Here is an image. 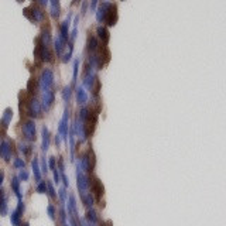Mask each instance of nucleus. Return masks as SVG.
Masks as SVG:
<instances>
[{
	"label": "nucleus",
	"mask_w": 226,
	"mask_h": 226,
	"mask_svg": "<svg viewBox=\"0 0 226 226\" xmlns=\"http://www.w3.org/2000/svg\"><path fill=\"white\" fill-rule=\"evenodd\" d=\"M52 85H54V72L48 68H45L41 72V76L38 79V86L42 92H45V90H49L52 88Z\"/></svg>",
	"instance_id": "nucleus-1"
},
{
	"label": "nucleus",
	"mask_w": 226,
	"mask_h": 226,
	"mask_svg": "<svg viewBox=\"0 0 226 226\" xmlns=\"http://www.w3.org/2000/svg\"><path fill=\"white\" fill-rule=\"evenodd\" d=\"M76 184H78V189H79V192L82 194H85V192H88L89 189V178L85 175V172L82 171L81 168V164L79 161H76Z\"/></svg>",
	"instance_id": "nucleus-2"
},
{
	"label": "nucleus",
	"mask_w": 226,
	"mask_h": 226,
	"mask_svg": "<svg viewBox=\"0 0 226 226\" xmlns=\"http://www.w3.org/2000/svg\"><path fill=\"white\" fill-rule=\"evenodd\" d=\"M23 130V136L27 141H34L35 140V123L34 120H27L21 126Z\"/></svg>",
	"instance_id": "nucleus-3"
},
{
	"label": "nucleus",
	"mask_w": 226,
	"mask_h": 226,
	"mask_svg": "<svg viewBox=\"0 0 226 226\" xmlns=\"http://www.w3.org/2000/svg\"><path fill=\"white\" fill-rule=\"evenodd\" d=\"M68 119H69V110L65 109L62 120L58 124V134L62 137V141H68Z\"/></svg>",
	"instance_id": "nucleus-4"
},
{
	"label": "nucleus",
	"mask_w": 226,
	"mask_h": 226,
	"mask_svg": "<svg viewBox=\"0 0 226 226\" xmlns=\"http://www.w3.org/2000/svg\"><path fill=\"white\" fill-rule=\"evenodd\" d=\"M54 100H55V95H54V90H45L42 92V97H41V106H42V110H49L51 106L54 105Z\"/></svg>",
	"instance_id": "nucleus-5"
},
{
	"label": "nucleus",
	"mask_w": 226,
	"mask_h": 226,
	"mask_svg": "<svg viewBox=\"0 0 226 226\" xmlns=\"http://www.w3.org/2000/svg\"><path fill=\"white\" fill-rule=\"evenodd\" d=\"M41 112H42V106H41V102L38 99L32 97L28 103V114L31 117H40Z\"/></svg>",
	"instance_id": "nucleus-6"
},
{
	"label": "nucleus",
	"mask_w": 226,
	"mask_h": 226,
	"mask_svg": "<svg viewBox=\"0 0 226 226\" xmlns=\"http://www.w3.org/2000/svg\"><path fill=\"white\" fill-rule=\"evenodd\" d=\"M89 184H90V189L93 191V194L96 195V199L100 201L102 199V195H103V185L102 182L97 179V178H93V179H89Z\"/></svg>",
	"instance_id": "nucleus-7"
},
{
	"label": "nucleus",
	"mask_w": 226,
	"mask_h": 226,
	"mask_svg": "<svg viewBox=\"0 0 226 226\" xmlns=\"http://www.w3.org/2000/svg\"><path fill=\"white\" fill-rule=\"evenodd\" d=\"M71 17H72V14L69 13V14H68V17H66L64 21H62V24L59 25V37H61L65 42H66V41H68V38H69L68 28H69V25H71Z\"/></svg>",
	"instance_id": "nucleus-8"
},
{
	"label": "nucleus",
	"mask_w": 226,
	"mask_h": 226,
	"mask_svg": "<svg viewBox=\"0 0 226 226\" xmlns=\"http://www.w3.org/2000/svg\"><path fill=\"white\" fill-rule=\"evenodd\" d=\"M112 3H102L99 7H96V20L99 23H105V18H106V14H107V10L110 8Z\"/></svg>",
	"instance_id": "nucleus-9"
},
{
	"label": "nucleus",
	"mask_w": 226,
	"mask_h": 226,
	"mask_svg": "<svg viewBox=\"0 0 226 226\" xmlns=\"http://www.w3.org/2000/svg\"><path fill=\"white\" fill-rule=\"evenodd\" d=\"M116 21H117V7L112 4L110 8L107 10V14H106V18H105V23L109 27H112V25L116 24Z\"/></svg>",
	"instance_id": "nucleus-10"
},
{
	"label": "nucleus",
	"mask_w": 226,
	"mask_h": 226,
	"mask_svg": "<svg viewBox=\"0 0 226 226\" xmlns=\"http://www.w3.org/2000/svg\"><path fill=\"white\" fill-rule=\"evenodd\" d=\"M0 155L3 157L4 161H10L11 158V147H10V143L7 140H3L1 144H0Z\"/></svg>",
	"instance_id": "nucleus-11"
},
{
	"label": "nucleus",
	"mask_w": 226,
	"mask_h": 226,
	"mask_svg": "<svg viewBox=\"0 0 226 226\" xmlns=\"http://www.w3.org/2000/svg\"><path fill=\"white\" fill-rule=\"evenodd\" d=\"M41 136H42V143H41V148L42 151H47L49 148V141H51V137H49V130L48 127H42L41 129Z\"/></svg>",
	"instance_id": "nucleus-12"
},
{
	"label": "nucleus",
	"mask_w": 226,
	"mask_h": 226,
	"mask_svg": "<svg viewBox=\"0 0 226 226\" xmlns=\"http://www.w3.org/2000/svg\"><path fill=\"white\" fill-rule=\"evenodd\" d=\"M76 102L79 105H85L88 102V93L83 86H78L76 88Z\"/></svg>",
	"instance_id": "nucleus-13"
},
{
	"label": "nucleus",
	"mask_w": 226,
	"mask_h": 226,
	"mask_svg": "<svg viewBox=\"0 0 226 226\" xmlns=\"http://www.w3.org/2000/svg\"><path fill=\"white\" fill-rule=\"evenodd\" d=\"M11 117H13V110L7 107L6 110H4V114H3V117H1V120H0V124L3 126V129H7L8 124H10V121H11Z\"/></svg>",
	"instance_id": "nucleus-14"
},
{
	"label": "nucleus",
	"mask_w": 226,
	"mask_h": 226,
	"mask_svg": "<svg viewBox=\"0 0 226 226\" xmlns=\"http://www.w3.org/2000/svg\"><path fill=\"white\" fill-rule=\"evenodd\" d=\"M81 199L82 202H83V205L86 206V208H92L93 206V203H95V198H93V195H92V192H85V194L81 195Z\"/></svg>",
	"instance_id": "nucleus-15"
},
{
	"label": "nucleus",
	"mask_w": 226,
	"mask_h": 226,
	"mask_svg": "<svg viewBox=\"0 0 226 226\" xmlns=\"http://www.w3.org/2000/svg\"><path fill=\"white\" fill-rule=\"evenodd\" d=\"M54 48H55V52L56 55H62L64 52V48H65V41L58 35L55 40H54Z\"/></svg>",
	"instance_id": "nucleus-16"
},
{
	"label": "nucleus",
	"mask_w": 226,
	"mask_h": 226,
	"mask_svg": "<svg viewBox=\"0 0 226 226\" xmlns=\"http://www.w3.org/2000/svg\"><path fill=\"white\" fill-rule=\"evenodd\" d=\"M11 189L14 191V194L17 195L18 201H21V191H20V178L14 177L11 179Z\"/></svg>",
	"instance_id": "nucleus-17"
},
{
	"label": "nucleus",
	"mask_w": 226,
	"mask_h": 226,
	"mask_svg": "<svg viewBox=\"0 0 226 226\" xmlns=\"http://www.w3.org/2000/svg\"><path fill=\"white\" fill-rule=\"evenodd\" d=\"M85 219L88 220L89 223H92V225H96L97 222H99V218H97V213L95 212V210L92 209V208H89L88 212H86V216H85Z\"/></svg>",
	"instance_id": "nucleus-18"
},
{
	"label": "nucleus",
	"mask_w": 226,
	"mask_h": 226,
	"mask_svg": "<svg viewBox=\"0 0 226 226\" xmlns=\"http://www.w3.org/2000/svg\"><path fill=\"white\" fill-rule=\"evenodd\" d=\"M99 47V41H97L96 37H93V35H90L88 38V51L89 52H95Z\"/></svg>",
	"instance_id": "nucleus-19"
},
{
	"label": "nucleus",
	"mask_w": 226,
	"mask_h": 226,
	"mask_svg": "<svg viewBox=\"0 0 226 226\" xmlns=\"http://www.w3.org/2000/svg\"><path fill=\"white\" fill-rule=\"evenodd\" d=\"M96 32H97V37H99L100 40L103 41L105 44L107 42V41H109V38H110V35H109V31L106 30L105 27H97Z\"/></svg>",
	"instance_id": "nucleus-20"
},
{
	"label": "nucleus",
	"mask_w": 226,
	"mask_h": 226,
	"mask_svg": "<svg viewBox=\"0 0 226 226\" xmlns=\"http://www.w3.org/2000/svg\"><path fill=\"white\" fill-rule=\"evenodd\" d=\"M20 216H21V213L18 212V210H13L11 212V215H10V222H11V225L13 226H20L21 225V219H20Z\"/></svg>",
	"instance_id": "nucleus-21"
},
{
	"label": "nucleus",
	"mask_w": 226,
	"mask_h": 226,
	"mask_svg": "<svg viewBox=\"0 0 226 226\" xmlns=\"http://www.w3.org/2000/svg\"><path fill=\"white\" fill-rule=\"evenodd\" d=\"M32 172H34V178L40 182L41 181V170H40V165H38V160L37 158H34L32 160Z\"/></svg>",
	"instance_id": "nucleus-22"
},
{
	"label": "nucleus",
	"mask_w": 226,
	"mask_h": 226,
	"mask_svg": "<svg viewBox=\"0 0 226 226\" xmlns=\"http://www.w3.org/2000/svg\"><path fill=\"white\" fill-rule=\"evenodd\" d=\"M40 41L44 44V45H47V47H48L49 44H51V34H49L48 31H42V32H41Z\"/></svg>",
	"instance_id": "nucleus-23"
},
{
	"label": "nucleus",
	"mask_w": 226,
	"mask_h": 226,
	"mask_svg": "<svg viewBox=\"0 0 226 226\" xmlns=\"http://www.w3.org/2000/svg\"><path fill=\"white\" fill-rule=\"evenodd\" d=\"M0 215L1 216L7 215V201H6V196L0 198Z\"/></svg>",
	"instance_id": "nucleus-24"
},
{
	"label": "nucleus",
	"mask_w": 226,
	"mask_h": 226,
	"mask_svg": "<svg viewBox=\"0 0 226 226\" xmlns=\"http://www.w3.org/2000/svg\"><path fill=\"white\" fill-rule=\"evenodd\" d=\"M71 96H72V88L71 86H65L62 89V99H64L65 102H69Z\"/></svg>",
	"instance_id": "nucleus-25"
},
{
	"label": "nucleus",
	"mask_w": 226,
	"mask_h": 226,
	"mask_svg": "<svg viewBox=\"0 0 226 226\" xmlns=\"http://www.w3.org/2000/svg\"><path fill=\"white\" fill-rule=\"evenodd\" d=\"M18 150L24 154V155H28V154L31 153L32 148H31V145H27L25 143H20V144H18Z\"/></svg>",
	"instance_id": "nucleus-26"
},
{
	"label": "nucleus",
	"mask_w": 226,
	"mask_h": 226,
	"mask_svg": "<svg viewBox=\"0 0 226 226\" xmlns=\"http://www.w3.org/2000/svg\"><path fill=\"white\" fill-rule=\"evenodd\" d=\"M37 192H40V194H45L47 192V182L45 181H40L38 184H37Z\"/></svg>",
	"instance_id": "nucleus-27"
},
{
	"label": "nucleus",
	"mask_w": 226,
	"mask_h": 226,
	"mask_svg": "<svg viewBox=\"0 0 226 226\" xmlns=\"http://www.w3.org/2000/svg\"><path fill=\"white\" fill-rule=\"evenodd\" d=\"M68 45H69V51H68V52H66V54L64 55V58H62V61H64V62H68V61L71 59V56H72V52H73V44H72V42H69Z\"/></svg>",
	"instance_id": "nucleus-28"
},
{
	"label": "nucleus",
	"mask_w": 226,
	"mask_h": 226,
	"mask_svg": "<svg viewBox=\"0 0 226 226\" xmlns=\"http://www.w3.org/2000/svg\"><path fill=\"white\" fill-rule=\"evenodd\" d=\"M78 69H79V59H75V62H73V79H72L73 83L76 82V78H78Z\"/></svg>",
	"instance_id": "nucleus-29"
},
{
	"label": "nucleus",
	"mask_w": 226,
	"mask_h": 226,
	"mask_svg": "<svg viewBox=\"0 0 226 226\" xmlns=\"http://www.w3.org/2000/svg\"><path fill=\"white\" fill-rule=\"evenodd\" d=\"M47 191H48L49 198H56V192L52 186V182H47Z\"/></svg>",
	"instance_id": "nucleus-30"
},
{
	"label": "nucleus",
	"mask_w": 226,
	"mask_h": 226,
	"mask_svg": "<svg viewBox=\"0 0 226 226\" xmlns=\"http://www.w3.org/2000/svg\"><path fill=\"white\" fill-rule=\"evenodd\" d=\"M58 196H59V199H61L62 205H64L65 201H66V189H65V188H59V191H58Z\"/></svg>",
	"instance_id": "nucleus-31"
},
{
	"label": "nucleus",
	"mask_w": 226,
	"mask_h": 226,
	"mask_svg": "<svg viewBox=\"0 0 226 226\" xmlns=\"http://www.w3.org/2000/svg\"><path fill=\"white\" fill-rule=\"evenodd\" d=\"M28 177H30L28 171H27V170H24V168H21L20 174H18V178H20V181H27V179H28Z\"/></svg>",
	"instance_id": "nucleus-32"
},
{
	"label": "nucleus",
	"mask_w": 226,
	"mask_h": 226,
	"mask_svg": "<svg viewBox=\"0 0 226 226\" xmlns=\"http://www.w3.org/2000/svg\"><path fill=\"white\" fill-rule=\"evenodd\" d=\"M13 165H14V168H24V167H25V161L23 160V158H16Z\"/></svg>",
	"instance_id": "nucleus-33"
},
{
	"label": "nucleus",
	"mask_w": 226,
	"mask_h": 226,
	"mask_svg": "<svg viewBox=\"0 0 226 226\" xmlns=\"http://www.w3.org/2000/svg\"><path fill=\"white\" fill-rule=\"evenodd\" d=\"M52 171H54V182L59 184V181H61V172H59V170L54 168Z\"/></svg>",
	"instance_id": "nucleus-34"
},
{
	"label": "nucleus",
	"mask_w": 226,
	"mask_h": 226,
	"mask_svg": "<svg viewBox=\"0 0 226 226\" xmlns=\"http://www.w3.org/2000/svg\"><path fill=\"white\" fill-rule=\"evenodd\" d=\"M47 210H48V215H49V218L52 219H55V208H54V205H48V208H47Z\"/></svg>",
	"instance_id": "nucleus-35"
},
{
	"label": "nucleus",
	"mask_w": 226,
	"mask_h": 226,
	"mask_svg": "<svg viewBox=\"0 0 226 226\" xmlns=\"http://www.w3.org/2000/svg\"><path fill=\"white\" fill-rule=\"evenodd\" d=\"M41 171L42 172H47L48 171V162L45 161V157H41Z\"/></svg>",
	"instance_id": "nucleus-36"
},
{
	"label": "nucleus",
	"mask_w": 226,
	"mask_h": 226,
	"mask_svg": "<svg viewBox=\"0 0 226 226\" xmlns=\"http://www.w3.org/2000/svg\"><path fill=\"white\" fill-rule=\"evenodd\" d=\"M48 167L51 170L56 168V162H55V157H49L48 158Z\"/></svg>",
	"instance_id": "nucleus-37"
},
{
	"label": "nucleus",
	"mask_w": 226,
	"mask_h": 226,
	"mask_svg": "<svg viewBox=\"0 0 226 226\" xmlns=\"http://www.w3.org/2000/svg\"><path fill=\"white\" fill-rule=\"evenodd\" d=\"M76 34H78V28H76V27H73V28H72V32L69 34V38H71V42H72V41L75 40V38H76Z\"/></svg>",
	"instance_id": "nucleus-38"
},
{
	"label": "nucleus",
	"mask_w": 226,
	"mask_h": 226,
	"mask_svg": "<svg viewBox=\"0 0 226 226\" xmlns=\"http://www.w3.org/2000/svg\"><path fill=\"white\" fill-rule=\"evenodd\" d=\"M24 202H23V199H21V201H18V206H17V210H18V212H20V213H23V212H24Z\"/></svg>",
	"instance_id": "nucleus-39"
},
{
	"label": "nucleus",
	"mask_w": 226,
	"mask_h": 226,
	"mask_svg": "<svg viewBox=\"0 0 226 226\" xmlns=\"http://www.w3.org/2000/svg\"><path fill=\"white\" fill-rule=\"evenodd\" d=\"M86 8H88V0H83V3H82V8H81L82 14L86 13Z\"/></svg>",
	"instance_id": "nucleus-40"
},
{
	"label": "nucleus",
	"mask_w": 226,
	"mask_h": 226,
	"mask_svg": "<svg viewBox=\"0 0 226 226\" xmlns=\"http://www.w3.org/2000/svg\"><path fill=\"white\" fill-rule=\"evenodd\" d=\"M96 6H97V0H90V11L96 10Z\"/></svg>",
	"instance_id": "nucleus-41"
},
{
	"label": "nucleus",
	"mask_w": 226,
	"mask_h": 226,
	"mask_svg": "<svg viewBox=\"0 0 226 226\" xmlns=\"http://www.w3.org/2000/svg\"><path fill=\"white\" fill-rule=\"evenodd\" d=\"M61 141H62V137H61L59 134H56V136H55V144H56V147H59Z\"/></svg>",
	"instance_id": "nucleus-42"
},
{
	"label": "nucleus",
	"mask_w": 226,
	"mask_h": 226,
	"mask_svg": "<svg viewBox=\"0 0 226 226\" xmlns=\"http://www.w3.org/2000/svg\"><path fill=\"white\" fill-rule=\"evenodd\" d=\"M3 179H4V172H3V171H0V185L3 184Z\"/></svg>",
	"instance_id": "nucleus-43"
},
{
	"label": "nucleus",
	"mask_w": 226,
	"mask_h": 226,
	"mask_svg": "<svg viewBox=\"0 0 226 226\" xmlns=\"http://www.w3.org/2000/svg\"><path fill=\"white\" fill-rule=\"evenodd\" d=\"M78 21H79V17L76 16V17H75V20H73V27H76V25H78Z\"/></svg>",
	"instance_id": "nucleus-44"
},
{
	"label": "nucleus",
	"mask_w": 226,
	"mask_h": 226,
	"mask_svg": "<svg viewBox=\"0 0 226 226\" xmlns=\"http://www.w3.org/2000/svg\"><path fill=\"white\" fill-rule=\"evenodd\" d=\"M38 1H40V4H42V6H45L48 3V0H38Z\"/></svg>",
	"instance_id": "nucleus-45"
},
{
	"label": "nucleus",
	"mask_w": 226,
	"mask_h": 226,
	"mask_svg": "<svg viewBox=\"0 0 226 226\" xmlns=\"http://www.w3.org/2000/svg\"><path fill=\"white\" fill-rule=\"evenodd\" d=\"M100 226H112V223H110V222H106V223H103V222H102V223H100Z\"/></svg>",
	"instance_id": "nucleus-46"
},
{
	"label": "nucleus",
	"mask_w": 226,
	"mask_h": 226,
	"mask_svg": "<svg viewBox=\"0 0 226 226\" xmlns=\"http://www.w3.org/2000/svg\"><path fill=\"white\" fill-rule=\"evenodd\" d=\"M4 196V191L1 189V186H0V198H3Z\"/></svg>",
	"instance_id": "nucleus-47"
},
{
	"label": "nucleus",
	"mask_w": 226,
	"mask_h": 226,
	"mask_svg": "<svg viewBox=\"0 0 226 226\" xmlns=\"http://www.w3.org/2000/svg\"><path fill=\"white\" fill-rule=\"evenodd\" d=\"M62 226H72L71 223H66V222H62Z\"/></svg>",
	"instance_id": "nucleus-48"
},
{
	"label": "nucleus",
	"mask_w": 226,
	"mask_h": 226,
	"mask_svg": "<svg viewBox=\"0 0 226 226\" xmlns=\"http://www.w3.org/2000/svg\"><path fill=\"white\" fill-rule=\"evenodd\" d=\"M23 226H30V225H28V223H27V222H25V223H23Z\"/></svg>",
	"instance_id": "nucleus-49"
},
{
	"label": "nucleus",
	"mask_w": 226,
	"mask_h": 226,
	"mask_svg": "<svg viewBox=\"0 0 226 226\" xmlns=\"http://www.w3.org/2000/svg\"><path fill=\"white\" fill-rule=\"evenodd\" d=\"M72 1H73V3H76V1H78V0H72Z\"/></svg>",
	"instance_id": "nucleus-50"
},
{
	"label": "nucleus",
	"mask_w": 226,
	"mask_h": 226,
	"mask_svg": "<svg viewBox=\"0 0 226 226\" xmlns=\"http://www.w3.org/2000/svg\"><path fill=\"white\" fill-rule=\"evenodd\" d=\"M0 144H1V141H0Z\"/></svg>",
	"instance_id": "nucleus-51"
}]
</instances>
